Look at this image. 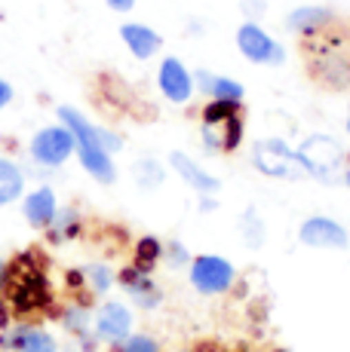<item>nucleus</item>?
I'll return each mask as SVG.
<instances>
[{
	"label": "nucleus",
	"instance_id": "nucleus-1",
	"mask_svg": "<svg viewBox=\"0 0 350 352\" xmlns=\"http://www.w3.org/2000/svg\"><path fill=\"white\" fill-rule=\"evenodd\" d=\"M0 288L6 291V309L12 316H19V319L46 313L52 303V288H50V279H46L43 261L34 252L19 254L6 267L3 285Z\"/></svg>",
	"mask_w": 350,
	"mask_h": 352
},
{
	"label": "nucleus",
	"instance_id": "nucleus-2",
	"mask_svg": "<svg viewBox=\"0 0 350 352\" xmlns=\"http://www.w3.org/2000/svg\"><path fill=\"white\" fill-rule=\"evenodd\" d=\"M56 113L74 132V151H77L80 166L86 168V175L96 178L99 184H114V181H117V166H114V157L102 147V141H99V126H92L90 120L71 104H62Z\"/></svg>",
	"mask_w": 350,
	"mask_h": 352
},
{
	"label": "nucleus",
	"instance_id": "nucleus-3",
	"mask_svg": "<svg viewBox=\"0 0 350 352\" xmlns=\"http://www.w3.org/2000/svg\"><path fill=\"white\" fill-rule=\"evenodd\" d=\"M295 153H298L301 168H305L307 178L322 181V184H341L344 168L350 166L347 151L332 135H311L307 141H301L295 147Z\"/></svg>",
	"mask_w": 350,
	"mask_h": 352
},
{
	"label": "nucleus",
	"instance_id": "nucleus-4",
	"mask_svg": "<svg viewBox=\"0 0 350 352\" xmlns=\"http://www.w3.org/2000/svg\"><path fill=\"white\" fill-rule=\"evenodd\" d=\"M200 138L209 153H234L243 144V113L240 104L209 101L200 117Z\"/></svg>",
	"mask_w": 350,
	"mask_h": 352
},
{
	"label": "nucleus",
	"instance_id": "nucleus-5",
	"mask_svg": "<svg viewBox=\"0 0 350 352\" xmlns=\"http://www.w3.org/2000/svg\"><path fill=\"white\" fill-rule=\"evenodd\" d=\"M255 172L265 175V178H277V181H301L307 178L301 160L295 153V147H289L282 138H261L252 144L249 151Z\"/></svg>",
	"mask_w": 350,
	"mask_h": 352
},
{
	"label": "nucleus",
	"instance_id": "nucleus-6",
	"mask_svg": "<svg viewBox=\"0 0 350 352\" xmlns=\"http://www.w3.org/2000/svg\"><path fill=\"white\" fill-rule=\"evenodd\" d=\"M307 56H311V67L320 77V83L332 86V89H341V86H350V58L347 52L341 50V40L326 37V31L316 34V37H307Z\"/></svg>",
	"mask_w": 350,
	"mask_h": 352
},
{
	"label": "nucleus",
	"instance_id": "nucleus-7",
	"mask_svg": "<svg viewBox=\"0 0 350 352\" xmlns=\"http://www.w3.org/2000/svg\"><path fill=\"white\" fill-rule=\"evenodd\" d=\"M187 279L191 288L203 297H218L227 294L237 282V267L221 254H197L187 263Z\"/></svg>",
	"mask_w": 350,
	"mask_h": 352
},
{
	"label": "nucleus",
	"instance_id": "nucleus-8",
	"mask_svg": "<svg viewBox=\"0 0 350 352\" xmlns=\"http://www.w3.org/2000/svg\"><path fill=\"white\" fill-rule=\"evenodd\" d=\"M28 153H31V160L43 168L65 166L74 153V132L65 123L37 129L34 138H31V144H28Z\"/></svg>",
	"mask_w": 350,
	"mask_h": 352
},
{
	"label": "nucleus",
	"instance_id": "nucleus-9",
	"mask_svg": "<svg viewBox=\"0 0 350 352\" xmlns=\"http://www.w3.org/2000/svg\"><path fill=\"white\" fill-rule=\"evenodd\" d=\"M298 242L307 248H316V252H347L350 233L341 221L329 218V214H311L301 221Z\"/></svg>",
	"mask_w": 350,
	"mask_h": 352
},
{
	"label": "nucleus",
	"instance_id": "nucleus-10",
	"mask_svg": "<svg viewBox=\"0 0 350 352\" xmlns=\"http://www.w3.org/2000/svg\"><path fill=\"white\" fill-rule=\"evenodd\" d=\"M237 50H240V56L249 58L252 65L280 67L282 62H286V50H282V43H277V40L261 28L258 22H243L237 28Z\"/></svg>",
	"mask_w": 350,
	"mask_h": 352
},
{
	"label": "nucleus",
	"instance_id": "nucleus-11",
	"mask_svg": "<svg viewBox=\"0 0 350 352\" xmlns=\"http://www.w3.org/2000/svg\"><path fill=\"white\" fill-rule=\"evenodd\" d=\"M0 349L3 352H59L56 337L34 322H16L0 331Z\"/></svg>",
	"mask_w": 350,
	"mask_h": 352
},
{
	"label": "nucleus",
	"instance_id": "nucleus-12",
	"mask_svg": "<svg viewBox=\"0 0 350 352\" xmlns=\"http://www.w3.org/2000/svg\"><path fill=\"white\" fill-rule=\"evenodd\" d=\"M132 309L126 307L123 300H105L102 307L96 309V319H92V331H96L99 343H114L117 346L120 340H126L132 331Z\"/></svg>",
	"mask_w": 350,
	"mask_h": 352
},
{
	"label": "nucleus",
	"instance_id": "nucleus-13",
	"mask_svg": "<svg viewBox=\"0 0 350 352\" xmlns=\"http://www.w3.org/2000/svg\"><path fill=\"white\" fill-rule=\"evenodd\" d=\"M157 86H160V92H163V98L172 101V104H187V101L194 98V74L175 56L160 62Z\"/></svg>",
	"mask_w": 350,
	"mask_h": 352
},
{
	"label": "nucleus",
	"instance_id": "nucleus-14",
	"mask_svg": "<svg viewBox=\"0 0 350 352\" xmlns=\"http://www.w3.org/2000/svg\"><path fill=\"white\" fill-rule=\"evenodd\" d=\"M117 282L123 285L126 297H130L138 309H157L160 303H163V291L157 288V282L151 279V273L138 270L136 263H126V267L117 273Z\"/></svg>",
	"mask_w": 350,
	"mask_h": 352
},
{
	"label": "nucleus",
	"instance_id": "nucleus-15",
	"mask_svg": "<svg viewBox=\"0 0 350 352\" xmlns=\"http://www.w3.org/2000/svg\"><path fill=\"white\" fill-rule=\"evenodd\" d=\"M169 166L175 168V175H178L191 190H197L200 196H206V193L215 196L221 190V178H215V175H209L203 166H197V162L187 157L185 151H172L169 153Z\"/></svg>",
	"mask_w": 350,
	"mask_h": 352
},
{
	"label": "nucleus",
	"instance_id": "nucleus-16",
	"mask_svg": "<svg viewBox=\"0 0 350 352\" xmlns=\"http://www.w3.org/2000/svg\"><path fill=\"white\" fill-rule=\"evenodd\" d=\"M59 214V199L52 187H37L28 196H22V218L34 230H46Z\"/></svg>",
	"mask_w": 350,
	"mask_h": 352
},
{
	"label": "nucleus",
	"instance_id": "nucleus-17",
	"mask_svg": "<svg viewBox=\"0 0 350 352\" xmlns=\"http://www.w3.org/2000/svg\"><path fill=\"white\" fill-rule=\"evenodd\" d=\"M120 40H123L126 50H130L138 62H147V58H154L163 50V37L141 22H126L123 28H120Z\"/></svg>",
	"mask_w": 350,
	"mask_h": 352
},
{
	"label": "nucleus",
	"instance_id": "nucleus-18",
	"mask_svg": "<svg viewBox=\"0 0 350 352\" xmlns=\"http://www.w3.org/2000/svg\"><path fill=\"white\" fill-rule=\"evenodd\" d=\"M194 86H200V92L209 96L212 101H227V104H243V96H246V89L237 83V80L203 71V67L194 74Z\"/></svg>",
	"mask_w": 350,
	"mask_h": 352
},
{
	"label": "nucleus",
	"instance_id": "nucleus-19",
	"mask_svg": "<svg viewBox=\"0 0 350 352\" xmlns=\"http://www.w3.org/2000/svg\"><path fill=\"white\" fill-rule=\"evenodd\" d=\"M332 25V10L326 6H298L286 16V28L292 34H301V37H316Z\"/></svg>",
	"mask_w": 350,
	"mask_h": 352
},
{
	"label": "nucleus",
	"instance_id": "nucleus-20",
	"mask_svg": "<svg viewBox=\"0 0 350 352\" xmlns=\"http://www.w3.org/2000/svg\"><path fill=\"white\" fill-rule=\"evenodd\" d=\"M25 196V172L12 160L0 157V206L22 199Z\"/></svg>",
	"mask_w": 350,
	"mask_h": 352
},
{
	"label": "nucleus",
	"instance_id": "nucleus-21",
	"mask_svg": "<svg viewBox=\"0 0 350 352\" xmlns=\"http://www.w3.org/2000/svg\"><path fill=\"white\" fill-rule=\"evenodd\" d=\"M74 276H77V279L83 282V288L96 297L107 294V291L114 288V282H117V273H114L107 263H86V267H80Z\"/></svg>",
	"mask_w": 350,
	"mask_h": 352
},
{
	"label": "nucleus",
	"instance_id": "nucleus-22",
	"mask_svg": "<svg viewBox=\"0 0 350 352\" xmlns=\"http://www.w3.org/2000/svg\"><path fill=\"white\" fill-rule=\"evenodd\" d=\"M132 178H136V184L141 190H157L166 181V166L154 157H141V160H136V166H132Z\"/></svg>",
	"mask_w": 350,
	"mask_h": 352
},
{
	"label": "nucleus",
	"instance_id": "nucleus-23",
	"mask_svg": "<svg viewBox=\"0 0 350 352\" xmlns=\"http://www.w3.org/2000/svg\"><path fill=\"white\" fill-rule=\"evenodd\" d=\"M77 233H80V212H74V208H59L56 221L46 227V236H50L52 242L77 239Z\"/></svg>",
	"mask_w": 350,
	"mask_h": 352
},
{
	"label": "nucleus",
	"instance_id": "nucleus-24",
	"mask_svg": "<svg viewBox=\"0 0 350 352\" xmlns=\"http://www.w3.org/2000/svg\"><path fill=\"white\" fill-rule=\"evenodd\" d=\"M59 319H62L65 331H68L71 337H80V334H90L92 331V319H96V313H90L83 303H71V307H65L62 313H59Z\"/></svg>",
	"mask_w": 350,
	"mask_h": 352
},
{
	"label": "nucleus",
	"instance_id": "nucleus-25",
	"mask_svg": "<svg viewBox=\"0 0 350 352\" xmlns=\"http://www.w3.org/2000/svg\"><path fill=\"white\" fill-rule=\"evenodd\" d=\"M237 227H240V236H243V242L252 248V252H258V248L265 245V221H261V214L255 212L252 206H249L246 212L240 214Z\"/></svg>",
	"mask_w": 350,
	"mask_h": 352
},
{
	"label": "nucleus",
	"instance_id": "nucleus-26",
	"mask_svg": "<svg viewBox=\"0 0 350 352\" xmlns=\"http://www.w3.org/2000/svg\"><path fill=\"white\" fill-rule=\"evenodd\" d=\"M163 257V242L157 239V236H141L136 242V254H132V263H136L138 270H145V273H151L154 263Z\"/></svg>",
	"mask_w": 350,
	"mask_h": 352
},
{
	"label": "nucleus",
	"instance_id": "nucleus-27",
	"mask_svg": "<svg viewBox=\"0 0 350 352\" xmlns=\"http://www.w3.org/2000/svg\"><path fill=\"white\" fill-rule=\"evenodd\" d=\"M114 352H163V349H160V343L154 340V337H147V334H130L126 340L117 343V349H114Z\"/></svg>",
	"mask_w": 350,
	"mask_h": 352
},
{
	"label": "nucleus",
	"instance_id": "nucleus-28",
	"mask_svg": "<svg viewBox=\"0 0 350 352\" xmlns=\"http://www.w3.org/2000/svg\"><path fill=\"white\" fill-rule=\"evenodd\" d=\"M163 257L169 261V267H187L194 254L185 248V242L172 239V242H166V245H163Z\"/></svg>",
	"mask_w": 350,
	"mask_h": 352
},
{
	"label": "nucleus",
	"instance_id": "nucleus-29",
	"mask_svg": "<svg viewBox=\"0 0 350 352\" xmlns=\"http://www.w3.org/2000/svg\"><path fill=\"white\" fill-rule=\"evenodd\" d=\"M99 141H102V147L111 153V157L123 147V138H120L117 132H111V129H102V126H99Z\"/></svg>",
	"mask_w": 350,
	"mask_h": 352
},
{
	"label": "nucleus",
	"instance_id": "nucleus-30",
	"mask_svg": "<svg viewBox=\"0 0 350 352\" xmlns=\"http://www.w3.org/2000/svg\"><path fill=\"white\" fill-rule=\"evenodd\" d=\"M261 10H265V0H243V12L249 16V22H255L261 16Z\"/></svg>",
	"mask_w": 350,
	"mask_h": 352
},
{
	"label": "nucleus",
	"instance_id": "nucleus-31",
	"mask_svg": "<svg viewBox=\"0 0 350 352\" xmlns=\"http://www.w3.org/2000/svg\"><path fill=\"white\" fill-rule=\"evenodd\" d=\"M114 12H132L136 10V0H105Z\"/></svg>",
	"mask_w": 350,
	"mask_h": 352
},
{
	"label": "nucleus",
	"instance_id": "nucleus-32",
	"mask_svg": "<svg viewBox=\"0 0 350 352\" xmlns=\"http://www.w3.org/2000/svg\"><path fill=\"white\" fill-rule=\"evenodd\" d=\"M10 101H12V86L6 83V80H0V111H3Z\"/></svg>",
	"mask_w": 350,
	"mask_h": 352
},
{
	"label": "nucleus",
	"instance_id": "nucleus-33",
	"mask_svg": "<svg viewBox=\"0 0 350 352\" xmlns=\"http://www.w3.org/2000/svg\"><path fill=\"white\" fill-rule=\"evenodd\" d=\"M215 208H218V199H215V196H200V212H215Z\"/></svg>",
	"mask_w": 350,
	"mask_h": 352
},
{
	"label": "nucleus",
	"instance_id": "nucleus-34",
	"mask_svg": "<svg viewBox=\"0 0 350 352\" xmlns=\"http://www.w3.org/2000/svg\"><path fill=\"white\" fill-rule=\"evenodd\" d=\"M6 324H10V309H6V303L0 300V331H3Z\"/></svg>",
	"mask_w": 350,
	"mask_h": 352
},
{
	"label": "nucleus",
	"instance_id": "nucleus-35",
	"mask_svg": "<svg viewBox=\"0 0 350 352\" xmlns=\"http://www.w3.org/2000/svg\"><path fill=\"white\" fill-rule=\"evenodd\" d=\"M178 352H218V349L209 346V343H203V346H185V349H178Z\"/></svg>",
	"mask_w": 350,
	"mask_h": 352
},
{
	"label": "nucleus",
	"instance_id": "nucleus-36",
	"mask_svg": "<svg viewBox=\"0 0 350 352\" xmlns=\"http://www.w3.org/2000/svg\"><path fill=\"white\" fill-rule=\"evenodd\" d=\"M3 276H6V261L0 257V285H3Z\"/></svg>",
	"mask_w": 350,
	"mask_h": 352
},
{
	"label": "nucleus",
	"instance_id": "nucleus-37",
	"mask_svg": "<svg viewBox=\"0 0 350 352\" xmlns=\"http://www.w3.org/2000/svg\"><path fill=\"white\" fill-rule=\"evenodd\" d=\"M341 184H344V187H350V166L344 168V178H341Z\"/></svg>",
	"mask_w": 350,
	"mask_h": 352
},
{
	"label": "nucleus",
	"instance_id": "nucleus-38",
	"mask_svg": "<svg viewBox=\"0 0 350 352\" xmlns=\"http://www.w3.org/2000/svg\"><path fill=\"white\" fill-rule=\"evenodd\" d=\"M347 132H350V104H347Z\"/></svg>",
	"mask_w": 350,
	"mask_h": 352
}]
</instances>
